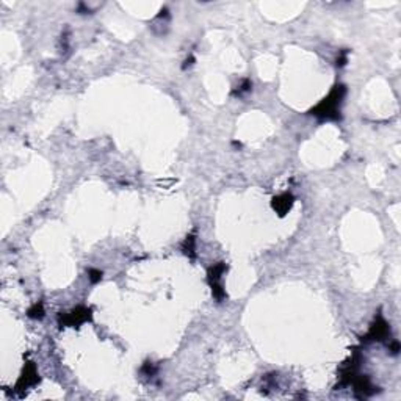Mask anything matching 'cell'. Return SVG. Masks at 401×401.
I'll list each match as a JSON object with an SVG mask.
<instances>
[{
	"mask_svg": "<svg viewBox=\"0 0 401 401\" xmlns=\"http://www.w3.org/2000/svg\"><path fill=\"white\" fill-rule=\"evenodd\" d=\"M295 203V197L292 193H284L278 197H274L273 199V203H271V207L276 210V213H278L279 216H284L290 212L292 206Z\"/></svg>",
	"mask_w": 401,
	"mask_h": 401,
	"instance_id": "5",
	"label": "cell"
},
{
	"mask_svg": "<svg viewBox=\"0 0 401 401\" xmlns=\"http://www.w3.org/2000/svg\"><path fill=\"white\" fill-rule=\"evenodd\" d=\"M91 320V309H86V307H77L71 310L69 314H64V315H60L58 318V323L63 328V326H74V328H77L82 323L85 321H90Z\"/></svg>",
	"mask_w": 401,
	"mask_h": 401,
	"instance_id": "2",
	"label": "cell"
},
{
	"mask_svg": "<svg viewBox=\"0 0 401 401\" xmlns=\"http://www.w3.org/2000/svg\"><path fill=\"white\" fill-rule=\"evenodd\" d=\"M88 274H90V281L93 284H97L100 279H102V271H99V270H90Z\"/></svg>",
	"mask_w": 401,
	"mask_h": 401,
	"instance_id": "9",
	"label": "cell"
},
{
	"mask_svg": "<svg viewBox=\"0 0 401 401\" xmlns=\"http://www.w3.org/2000/svg\"><path fill=\"white\" fill-rule=\"evenodd\" d=\"M29 317H30V318H35V320H41V318L44 317L42 304L38 303V304H35L33 307H30V309H29Z\"/></svg>",
	"mask_w": 401,
	"mask_h": 401,
	"instance_id": "8",
	"label": "cell"
},
{
	"mask_svg": "<svg viewBox=\"0 0 401 401\" xmlns=\"http://www.w3.org/2000/svg\"><path fill=\"white\" fill-rule=\"evenodd\" d=\"M345 91L346 90L343 85L334 86V90L329 93V96L324 97L315 108H312L310 113L321 119H334V121L340 119V104L345 96Z\"/></svg>",
	"mask_w": 401,
	"mask_h": 401,
	"instance_id": "1",
	"label": "cell"
},
{
	"mask_svg": "<svg viewBox=\"0 0 401 401\" xmlns=\"http://www.w3.org/2000/svg\"><path fill=\"white\" fill-rule=\"evenodd\" d=\"M390 334V328L383 317H380L374 321V324L370 328L368 334L365 336V340H384Z\"/></svg>",
	"mask_w": 401,
	"mask_h": 401,
	"instance_id": "4",
	"label": "cell"
},
{
	"mask_svg": "<svg viewBox=\"0 0 401 401\" xmlns=\"http://www.w3.org/2000/svg\"><path fill=\"white\" fill-rule=\"evenodd\" d=\"M226 270H228V266H226V263H222V262L213 265V266L209 270V282H210V285L219 284V279H221V276L224 274Z\"/></svg>",
	"mask_w": 401,
	"mask_h": 401,
	"instance_id": "6",
	"label": "cell"
},
{
	"mask_svg": "<svg viewBox=\"0 0 401 401\" xmlns=\"http://www.w3.org/2000/svg\"><path fill=\"white\" fill-rule=\"evenodd\" d=\"M251 86H253V85H251V82H249V80H244V82H243V85H241V86H240V90H238V96H240V94H243V93H248V91L251 90Z\"/></svg>",
	"mask_w": 401,
	"mask_h": 401,
	"instance_id": "10",
	"label": "cell"
},
{
	"mask_svg": "<svg viewBox=\"0 0 401 401\" xmlns=\"http://www.w3.org/2000/svg\"><path fill=\"white\" fill-rule=\"evenodd\" d=\"M194 243H196V238H194L193 235H190V237H187V240H185V243H184V246H182L184 253H185L188 257H194V256H196V254H194Z\"/></svg>",
	"mask_w": 401,
	"mask_h": 401,
	"instance_id": "7",
	"label": "cell"
},
{
	"mask_svg": "<svg viewBox=\"0 0 401 401\" xmlns=\"http://www.w3.org/2000/svg\"><path fill=\"white\" fill-rule=\"evenodd\" d=\"M39 381V376H38V371H36V367L33 362H29L27 365L24 367V371L20 374V378L16 384V392H24L27 390L29 387L35 386L36 383Z\"/></svg>",
	"mask_w": 401,
	"mask_h": 401,
	"instance_id": "3",
	"label": "cell"
}]
</instances>
